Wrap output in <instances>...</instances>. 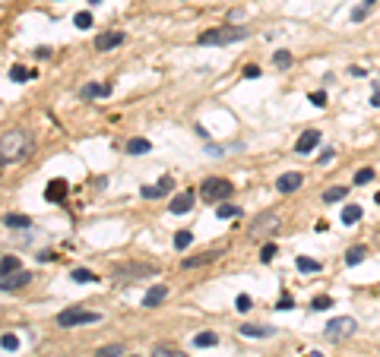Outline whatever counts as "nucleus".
<instances>
[{
    "label": "nucleus",
    "instance_id": "nucleus-51",
    "mask_svg": "<svg viewBox=\"0 0 380 357\" xmlns=\"http://www.w3.org/2000/svg\"><path fill=\"white\" fill-rule=\"evenodd\" d=\"M371 4H374V0H365V7H371Z\"/></svg>",
    "mask_w": 380,
    "mask_h": 357
},
{
    "label": "nucleus",
    "instance_id": "nucleus-16",
    "mask_svg": "<svg viewBox=\"0 0 380 357\" xmlns=\"http://www.w3.org/2000/svg\"><path fill=\"white\" fill-rule=\"evenodd\" d=\"M238 332L247 335V338H269V335H276V329H269V326H253V323H244Z\"/></svg>",
    "mask_w": 380,
    "mask_h": 357
},
{
    "label": "nucleus",
    "instance_id": "nucleus-13",
    "mask_svg": "<svg viewBox=\"0 0 380 357\" xmlns=\"http://www.w3.org/2000/svg\"><path fill=\"white\" fill-rule=\"evenodd\" d=\"M301 183H304V177H301L298 171H288V174H282V177L276 180V190H279V193H295Z\"/></svg>",
    "mask_w": 380,
    "mask_h": 357
},
{
    "label": "nucleus",
    "instance_id": "nucleus-35",
    "mask_svg": "<svg viewBox=\"0 0 380 357\" xmlns=\"http://www.w3.org/2000/svg\"><path fill=\"white\" fill-rule=\"evenodd\" d=\"M276 259V243H263V250H260V262L266 266V262H273Z\"/></svg>",
    "mask_w": 380,
    "mask_h": 357
},
{
    "label": "nucleus",
    "instance_id": "nucleus-2",
    "mask_svg": "<svg viewBox=\"0 0 380 357\" xmlns=\"http://www.w3.org/2000/svg\"><path fill=\"white\" fill-rule=\"evenodd\" d=\"M250 35V29H244V26H215V29H206V32H200V45H234V41H241V38H247Z\"/></svg>",
    "mask_w": 380,
    "mask_h": 357
},
{
    "label": "nucleus",
    "instance_id": "nucleus-7",
    "mask_svg": "<svg viewBox=\"0 0 380 357\" xmlns=\"http://www.w3.org/2000/svg\"><path fill=\"white\" fill-rule=\"evenodd\" d=\"M225 250L215 247V250H206V253H196V256H184L181 259V269H200V266H209V262H215Z\"/></svg>",
    "mask_w": 380,
    "mask_h": 357
},
{
    "label": "nucleus",
    "instance_id": "nucleus-40",
    "mask_svg": "<svg viewBox=\"0 0 380 357\" xmlns=\"http://www.w3.org/2000/svg\"><path fill=\"white\" fill-rule=\"evenodd\" d=\"M257 76H260V67H257V64L244 67V79H257Z\"/></svg>",
    "mask_w": 380,
    "mask_h": 357
},
{
    "label": "nucleus",
    "instance_id": "nucleus-26",
    "mask_svg": "<svg viewBox=\"0 0 380 357\" xmlns=\"http://www.w3.org/2000/svg\"><path fill=\"white\" fill-rule=\"evenodd\" d=\"M7 76H10L13 82H26V79H32V73H29V70H26L23 64H13V67H10V73H7Z\"/></svg>",
    "mask_w": 380,
    "mask_h": 357
},
{
    "label": "nucleus",
    "instance_id": "nucleus-10",
    "mask_svg": "<svg viewBox=\"0 0 380 357\" xmlns=\"http://www.w3.org/2000/svg\"><path fill=\"white\" fill-rule=\"evenodd\" d=\"M67 190H70V186H67V180H64V177H54V180L45 186V199H48V202H64Z\"/></svg>",
    "mask_w": 380,
    "mask_h": 357
},
{
    "label": "nucleus",
    "instance_id": "nucleus-52",
    "mask_svg": "<svg viewBox=\"0 0 380 357\" xmlns=\"http://www.w3.org/2000/svg\"><path fill=\"white\" fill-rule=\"evenodd\" d=\"M89 4H102V0H89Z\"/></svg>",
    "mask_w": 380,
    "mask_h": 357
},
{
    "label": "nucleus",
    "instance_id": "nucleus-42",
    "mask_svg": "<svg viewBox=\"0 0 380 357\" xmlns=\"http://www.w3.org/2000/svg\"><path fill=\"white\" fill-rule=\"evenodd\" d=\"M276 307H279V310H292V307H295V300H292V297H288V294H282Z\"/></svg>",
    "mask_w": 380,
    "mask_h": 357
},
{
    "label": "nucleus",
    "instance_id": "nucleus-34",
    "mask_svg": "<svg viewBox=\"0 0 380 357\" xmlns=\"http://www.w3.org/2000/svg\"><path fill=\"white\" fill-rule=\"evenodd\" d=\"M139 196H146V199H158V196H165V190L155 183V186H139Z\"/></svg>",
    "mask_w": 380,
    "mask_h": 357
},
{
    "label": "nucleus",
    "instance_id": "nucleus-43",
    "mask_svg": "<svg viewBox=\"0 0 380 357\" xmlns=\"http://www.w3.org/2000/svg\"><path fill=\"white\" fill-rule=\"evenodd\" d=\"M158 186H162L165 193H168V190H174V177H168V174H165V177H158Z\"/></svg>",
    "mask_w": 380,
    "mask_h": 357
},
{
    "label": "nucleus",
    "instance_id": "nucleus-50",
    "mask_svg": "<svg viewBox=\"0 0 380 357\" xmlns=\"http://www.w3.org/2000/svg\"><path fill=\"white\" fill-rule=\"evenodd\" d=\"M307 357H323V354L320 351H307Z\"/></svg>",
    "mask_w": 380,
    "mask_h": 357
},
{
    "label": "nucleus",
    "instance_id": "nucleus-3",
    "mask_svg": "<svg viewBox=\"0 0 380 357\" xmlns=\"http://www.w3.org/2000/svg\"><path fill=\"white\" fill-rule=\"evenodd\" d=\"M149 275H158V266H155V262H139V259H133V262H121V266L111 269V278H117V281L149 278Z\"/></svg>",
    "mask_w": 380,
    "mask_h": 357
},
{
    "label": "nucleus",
    "instance_id": "nucleus-30",
    "mask_svg": "<svg viewBox=\"0 0 380 357\" xmlns=\"http://www.w3.org/2000/svg\"><path fill=\"white\" fill-rule=\"evenodd\" d=\"M190 240H193L190 231H177V234H174V247H177V250H187V247H190Z\"/></svg>",
    "mask_w": 380,
    "mask_h": 357
},
{
    "label": "nucleus",
    "instance_id": "nucleus-28",
    "mask_svg": "<svg viewBox=\"0 0 380 357\" xmlns=\"http://www.w3.org/2000/svg\"><path fill=\"white\" fill-rule=\"evenodd\" d=\"M0 345H4V351H7V354H16V351H19V338H16L13 332H4Z\"/></svg>",
    "mask_w": 380,
    "mask_h": 357
},
{
    "label": "nucleus",
    "instance_id": "nucleus-11",
    "mask_svg": "<svg viewBox=\"0 0 380 357\" xmlns=\"http://www.w3.org/2000/svg\"><path fill=\"white\" fill-rule=\"evenodd\" d=\"M29 281H32V272H13V275H4V281H0V288H4V291H16V288H26L29 285Z\"/></svg>",
    "mask_w": 380,
    "mask_h": 357
},
{
    "label": "nucleus",
    "instance_id": "nucleus-4",
    "mask_svg": "<svg viewBox=\"0 0 380 357\" xmlns=\"http://www.w3.org/2000/svg\"><path fill=\"white\" fill-rule=\"evenodd\" d=\"M102 313L95 310H83V307H67L57 313V326L61 329H73V326H86V323H98Z\"/></svg>",
    "mask_w": 380,
    "mask_h": 357
},
{
    "label": "nucleus",
    "instance_id": "nucleus-36",
    "mask_svg": "<svg viewBox=\"0 0 380 357\" xmlns=\"http://www.w3.org/2000/svg\"><path fill=\"white\" fill-rule=\"evenodd\" d=\"M374 180V171L371 167H361V171L355 174V186H365V183H371Z\"/></svg>",
    "mask_w": 380,
    "mask_h": 357
},
{
    "label": "nucleus",
    "instance_id": "nucleus-15",
    "mask_svg": "<svg viewBox=\"0 0 380 357\" xmlns=\"http://www.w3.org/2000/svg\"><path fill=\"white\" fill-rule=\"evenodd\" d=\"M108 92H111V89H108V86H102V82H86L83 89H79V98H105L108 95Z\"/></svg>",
    "mask_w": 380,
    "mask_h": 357
},
{
    "label": "nucleus",
    "instance_id": "nucleus-24",
    "mask_svg": "<svg viewBox=\"0 0 380 357\" xmlns=\"http://www.w3.org/2000/svg\"><path fill=\"white\" fill-rule=\"evenodd\" d=\"M70 278H73L76 285H95V281H98L89 269H73V272H70Z\"/></svg>",
    "mask_w": 380,
    "mask_h": 357
},
{
    "label": "nucleus",
    "instance_id": "nucleus-46",
    "mask_svg": "<svg viewBox=\"0 0 380 357\" xmlns=\"http://www.w3.org/2000/svg\"><path fill=\"white\" fill-rule=\"evenodd\" d=\"M371 104H374V108H380V79L374 82V95H371Z\"/></svg>",
    "mask_w": 380,
    "mask_h": 357
},
{
    "label": "nucleus",
    "instance_id": "nucleus-33",
    "mask_svg": "<svg viewBox=\"0 0 380 357\" xmlns=\"http://www.w3.org/2000/svg\"><path fill=\"white\" fill-rule=\"evenodd\" d=\"M95 357H124V348L121 345H105V348H98Z\"/></svg>",
    "mask_w": 380,
    "mask_h": 357
},
{
    "label": "nucleus",
    "instance_id": "nucleus-20",
    "mask_svg": "<svg viewBox=\"0 0 380 357\" xmlns=\"http://www.w3.org/2000/svg\"><path fill=\"white\" fill-rule=\"evenodd\" d=\"M193 345L196 348H212V345H219V335H215V332H196Z\"/></svg>",
    "mask_w": 380,
    "mask_h": 357
},
{
    "label": "nucleus",
    "instance_id": "nucleus-21",
    "mask_svg": "<svg viewBox=\"0 0 380 357\" xmlns=\"http://www.w3.org/2000/svg\"><path fill=\"white\" fill-rule=\"evenodd\" d=\"M149 149H152L149 139H130V142H127V152H130V155H146Z\"/></svg>",
    "mask_w": 380,
    "mask_h": 357
},
{
    "label": "nucleus",
    "instance_id": "nucleus-19",
    "mask_svg": "<svg viewBox=\"0 0 380 357\" xmlns=\"http://www.w3.org/2000/svg\"><path fill=\"white\" fill-rule=\"evenodd\" d=\"M368 256V247H361V243H355V247L346 253V266H358V262H365Z\"/></svg>",
    "mask_w": 380,
    "mask_h": 357
},
{
    "label": "nucleus",
    "instance_id": "nucleus-45",
    "mask_svg": "<svg viewBox=\"0 0 380 357\" xmlns=\"http://www.w3.org/2000/svg\"><path fill=\"white\" fill-rule=\"evenodd\" d=\"M35 57H38V60H48V57H51V48H48V45L35 48Z\"/></svg>",
    "mask_w": 380,
    "mask_h": 357
},
{
    "label": "nucleus",
    "instance_id": "nucleus-18",
    "mask_svg": "<svg viewBox=\"0 0 380 357\" xmlns=\"http://www.w3.org/2000/svg\"><path fill=\"white\" fill-rule=\"evenodd\" d=\"M4 224H7V228H13V231H23V228H32V218L29 215H7Z\"/></svg>",
    "mask_w": 380,
    "mask_h": 357
},
{
    "label": "nucleus",
    "instance_id": "nucleus-22",
    "mask_svg": "<svg viewBox=\"0 0 380 357\" xmlns=\"http://www.w3.org/2000/svg\"><path fill=\"white\" fill-rule=\"evenodd\" d=\"M0 269H4V275H13V272H19V256H13V253H4V259H0Z\"/></svg>",
    "mask_w": 380,
    "mask_h": 357
},
{
    "label": "nucleus",
    "instance_id": "nucleus-6",
    "mask_svg": "<svg viewBox=\"0 0 380 357\" xmlns=\"http://www.w3.org/2000/svg\"><path fill=\"white\" fill-rule=\"evenodd\" d=\"M355 329H358V323H355L352 316H339V319H330V323H327V329H323V332H327V338L339 342V338H349Z\"/></svg>",
    "mask_w": 380,
    "mask_h": 357
},
{
    "label": "nucleus",
    "instance_id": "nucleus-8",
    "mask_svg": "<svg viewBox=\"0 0 380 357\" xmlns=\"http://www.w3.org/2000/svg\"><path fill=\"white\" fill-rule=\"evenodd\" d=\"M317 142H320V130H304V133L298 136V142H295V152L298 155H311L317 149Z\"/></svg>",
    "mask_w": 380,
    "mask_h": 357
},
{
    "label": "nucleus",
    "instance_id": "nucleus-37",
    "mask_svg": "<svg viewBox=\"0 0 380 357\" xmlns=\"http://www.w3.org/2000/svg\"><path fill=\"white\" fill-rule=\"evenodd\" d=\"M73 23H76V29H89V26H92V13H86V10L76 13V16H73Z\"/></svg>",
    "mask_w": 380,
    "mask_h": 357
},
{
    "label": "nucleus",
    "instance_id": "nucleus-38",
    "mask_svg": "<svg viewBox=\"0 0 380 357\" xmlns=\"http://www.w3.org/2000/svg\"><path fill=\"white\" fill-rule=\"evenodd\" d=\"M307 101H311L314 108H327V92H311V95H307Z\"/></svg>",
    "mask_w": 380,
    "mask_h": 357
},
{
    "label": "nucleus",
    "instance_id": "nucleus-39",
    "mask_svg": "<svg viewBox=\"0 0 380 357\" xmlns=\"http://www.w3.org/2000/svg\"><path fill=\"white\" fill-rule=\"evenodd\" d=\"M152 357H187V354H181V351H174V348H155Z\"/></svg>",
    "mask_w": 380,
    "mask_h": 357
},
{
    "label": "nucleus",
    "instance_id": "nucleus-17",
    "mask_svg": "<svg viewBox=\"0 0 380 357\" xmlns=\"http://www.w3.org/2000/svg\"><path fill=\"white\" fill-rule=\"evenodd\" d=\"M349 196V186H330V190H323V202H327V205H333V202H342V199H346Z\"/></svg>",
    "mask_w": 380,
    "mask_h": 357
},
{
    "label": "nucleus",
    "instance_id": "nucleus-9",
    "mask_svg": "<svg viewBox=\"0 0 380 357\" xmlns=\"http://www.w3.org/2000/svg\"><path fill=\"white\" fill-rule=\"evenodd\" d=\"M193 199H196V193L193 190H184V193H177L174 199H171V215H184V212H190L193 209Z\"/></svg>",
    "mask_w": 380,
    "mask_h": 357
},
{
    "label": "nucleus",
    "instance_id": "nucleus-48",
    "mask_svg": "<svg viewBox=\"0 0 380 357\" xmlns=\"http://www.w3.org/2000/svg\"><path fill=\"white\" fill-rule=\"evenodd\" d=\"M35 259H42V262H51V259H54V253H51V250H42V253H35Z\"/></svg>",
    "mask_w": 380,
    "mask_h": 357
},
{
    "label": "nucleus",
    "instance_id": "nucleus-25",
    "mask_svg": "<svg viewBox=\"0 0 380 357\" xmlns=\"http://www.w3.org/2000/svg\"><path fill=\"white\" fill-rule=\"evenodd\" d=\"M361 218V205H355V202H349L346 209H342V224H355Z\"/></svg>",
    "mask_w": 380,
    "mask_h": 357
},
{
    "label": "nucleus",
    "instance_id": "nucleus-29",
    "mask_svg": "<svg viewBox=\"0 0 380 357\" xmlns=\"http://www.w3.org/2000/svg\"><path fill=\"white\" fill-rule=\"evenodd\" d=\"M330 307H333V297H330V294H320V297L311 300V310H314V313H317V310H330Z\"/></svg>",
    "mask_w": 380,
    "mask_h": 357
},
{
    "label": "nucleus",
    "instance_id": "nucleus-41",
    "mask_svg": "<svg viewBox=\"0 0 380 357\" xmlns=\"http://www.w3.org/2000/svg\"><path fill=\"white\" fill-rule=\"evenodd\" d=\"M336 158V149H323V152H320V164H330Z\"/></svg>",
    "mask_w": 380,
    "mask_h": 357
},
{
    "label": "nucleus",
    "instance_id": "nucleus-14",
    "mask_svg": "<svg viewBox=\"0 0 380 357\" xmlns=\"http://www.w3.org/2000/svg\"><path fill=\"white\" fill-rule=\"evenodd\" d=\"M165 297H168V288H165V285H152L146 294H143V307H146V310H152V307H158Z\"/></svg>",
    "mask_w": 380,
    "mask_h": 357
},
{
    "label": "nucleus",
    "instance_id": "nucleus-49",
    "mask_svg": "<svg viewBox=\"0 0 380 357\" xmlns=\"http://www.w3.org/2000/svg\"><path fill=\"white\" fill-rule=\"evenodd\" d=\"M352 19H355V23H361V19H365V7H358V10H352Z\"/></svg>",
    "mask_w": 380,
    "mask_h": 357
},
{
    "label": "nucleus",
    "instance_id": "nucleus-23",
    "mask_svg": "<svg viewBox=\"0 0 380 357\" xmlns=\"http://www.w3.org/2000/svg\"><path fill=\"white\" fill-rule=\"evenodd\" d=\"M295 266H298V272H320V269H323L320 262L311 259V256H298V259H295Z\"/></svg>",
    "mask_w": 380,
    "mask_h": 357
},
{
    "label": "nucleus",
    "instance_id": "nucleus-31",
    "mask_svg": "<svg viewBox=\"0 0 380 357\" xmlns=\"http://www.w3.org/2000/svg\"><path fill=\"white\" fill-rule=\"evenodd\" d=\"M273 64H276L279 70H285V67H292V54H288V51H276V54H273Z\"/></svg>",
    "mask_w": 380,
    "mask_h": 357
},
{
    "label": "nucleus",
    "instance_id": "nucleus-1",
    "mask_svg": "<svg viewBox=\"0 0 380 357\" xmlns=\"http://www.w3.org/2000/svg\"><path fill=\"white\" fill-rule=\"evenodd\" d=\"M29 152H32V136L26 130H7L4 139H0V161H4V167L23 161Z\"/></svg>",
    "mask_w": 380,
    "mask_h": 357
},
{
    "label": "nucleus",
    "instance_id": "nucleus-32",
    "mask_svg": "<svg viewBox=\"0 0 380 357\" xmlns=\"http://www.w3.org/2000/svg\"><path fill=\"white\" fill-rule=\"evenodd\" d=\"M253 307V300H250V294H238V297H234V310H238V313H247Z\"/></svg>",
    "mask_w": 380,
    "mask_h": 357
},
{
    "label": "nucleus",
    "instance_id": "nucleus-5",
    "mask_svg": "<svg viewBox=\"0 0 380 357\" xmlns=\"http://www.w3.org/2000/svg\"><path fill=\"white\" fill-rule=\"evenodd\" d=\"M231 193H234V183L225 180V177H206L203 186H200V196H203L206 202H222V199H228Z\"/></svg>",
    "mask_w": 380,
    "mask_h": 357
},
{
    "label": "nucleus",
    "instance_id": "nucleus-44",
    "mask_svg": "<svg viewBox=\"0 0 380 357\" xmlns=\"http://www.w3.org/2000/svg\"><path fill=\"white\" fill-rule=\"evenodd\" d=\"M206 155H212V158H219V155H225V149L212 142V145H206Z\"/></svg>",
    "mask_w": 380,
    "mask_h": 357
},
{
    "label": "nucleus",
    "instance_id": "nucleus-47",
    "mask_svg": "<svg viewBox=\"0 0 380 357\" xmlns=\"http://www.w3.org/2000/svg\"><path fill=\"white\" fill-rule=\"evenodd\" d=\"M349 73H352V76H358V79H365V76H368V70H365V67H349Z\"/></svg>",
    "mask_w": 380,
    "mask_h": 357
},
{
    "label": "nucleus",
    "instance_id": "nucleus-27",
    "mask_svg": "<svg viewBox=\"0 0 380 357\" xmlns=\"http://www.w3.org/2000/svg\"><path fill=\"white\" fill-rule=\"evenodd\" d=\"M215 215H219V218H238L241 209H238V205H231V202H222V205H215Z\"/></svg>",
    "mask_w": 380,
    "mask_h": 357
},
{
    "label": "nucleus",
    "instance_id": "nucleus-12",
    "mask_svg": "<svg viewBox=\"0 0 380 357\" xmlns=\"http://www.w3.org/2000/svg\"><path fill=\"white\" fill-rule=\"evenodd\" d=\"M117 45H124V32H102L95 38V51H114Z\"/></svg>",
    "mask_w": 380,
    "mask_h": 357
}]
</instances>
